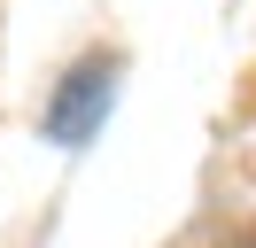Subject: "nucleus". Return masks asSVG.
Returning <instances> with one entry per match:
<instances>
[{
	"instance_id": "nucleus-1",
	"label": "nucleus",
	"mask_w": 256,
	"mask_h": 248,
	"mask_svg": "<svg viewBox=\"0 0 256 248\" xmlns=\"http://www.w3.org/2000/svg\"><path fill=\"white\" fill-rule=\"evenodd\" d=\"M109 86H116V62L109 54L78 62V70L62 78V93H54V108H47V140H62V148L94 140V124L109 116Z\"/></svg>"
}]
</instances>
